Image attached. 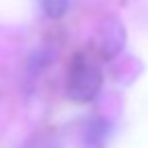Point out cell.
I'll return each mask as SVG.
<instances>
[{
  "instance_id": "cell-2",
  "label": "cell",
  "mask_w": 148,
  "mask_h": 148,
  "mask_svg": "<svg viewBox=\"0 0 148 148\" xmlns=\"http://www.w3.org/2000/svg\"><path fill=\"white\" fill-rule=\"evenodd\" d=\"M99 51L106 59L110 57H116L122 47H124V41H126V33H124V27L120 25V21L116 18H106L99 27Z\"/></svg>"
},
{
  "instance_id": "cell-4",
  "label": "cell",
  "mask_w": 148,
  "mask_h": 148,
  "mask_svg": "<svg viewBox=\"0 0 148 148\" xmlns=\"http://www.w3.org/2000/svg\"><path fill=\"white\" fill-rule=\"evenodd\" d=\"M106 134H108V124H103V122H91V126L87 130V142L93 140V146H95L97 140L101 142L106 138Z\"/></svg>"
},
{
  "instance_id": "cell-3",
  "label": "cell",
  "mask_w": 148,
  "mask_h": 148,
  "mask_svg": "<svg viewBox=\"0 0 148 148\" xmlns=\"http://www.w3.org/2000/svg\"><path fill=\"white\" fill-rule=\"evenodd\" d=\"M69 2H71V0H41V8H43L45 16L61 18L69 10Z\"/></svg>"
},
{
  "instance_id": "cell-1",
  "label": "cell",
  "mask_w": 148,
  "mask_h": 148,
  "mask_svg": "<svg viewBox=\"0 0 148 148\" xmlns=\"http://www.w3.org/2000/svg\"><path fill=\"white\" fill-rule=\"evenodd\" d=\"M103 83L101 69L89 61L85 55H77L69 67L67 75V93L73 101L89 103L97 97L99 89Z\"/></svg>"
}]
</instances>
